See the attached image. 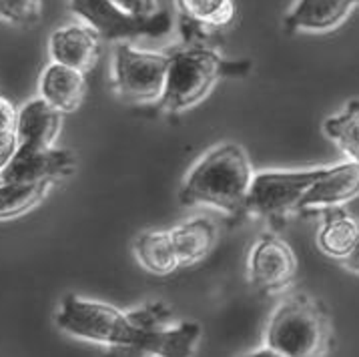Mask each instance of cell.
Here are the masks:
<instances>
[{"mask_svg": "<svg viewBox=\"0 0 359 357\" xmlns=\"http://www.w3.org/2000/svg\"><path fill=\"white\" fill-rule=\"evenodd\" d=\"M251 67V60L223 57L201 43L172 46L167 85L151 109L155 114L185 113L207 99L221 79L245 76Z\"/></svg>", "mask_w": 359, "mask_h": 357, "instance_id": "cell-1", "label": "cell"}, {"mask_svg": "<svg viewBox=\"0 0 359 357\" xmlns=\"http://www.w3.org/2000/svg\"><path fill=\"white\" fill-rule=\"evenodd\" d=\"M253 175L243 147L237 143L217 144L189 171L179 191V203L185 207L207 205L231 217H245V203Z\"/></svg>", "mask_w": 359, "mask_h": 357, "instance_id": "cell-2", "label": "cell"}, {"mask_svg": "<svg viewBox=\"0 0 359 357\" xmlns=\"http://www.w3.org/2000/svg\"><path fill=\"white\" fill-rule=\"evenodd\" d=\"M333 329L321 301L293 293L281 301L265 328V345L285 357H325Z\"/></svg>", "mask_w": 359, "mask_h": 357, "instance_id": "cell-3", "label": "cell"}, {"mask_svg": "<svg viewBox=\"0 0 359 357\" xmlns=\"http://www.w3.org/2000/svg\"><path fill=\"white\" fill-rule=\"evenodd\" d=\"M55 323L79 339L107 345L113 356L130 349L141 333L139 309L121 311L109 303L85 299L74 293L62 299Z\"/></svg>", "mask_w": 359, "mask_h": 357, "instance_id": "cell-4", "label": "cell"}, {"mask_svg": "<svg viewBox=\"0 0 359 357\" xmlns=\"http://www.w3.org/2000/svg\"><path fill=\"white\" fill-rule=\"evenodd\" d=\"M169 72V53L141 50L118 43L113 50V88L130 102H157L163 97Z\"/></svg>", "mask_w": 359, "mask_h": 357, "instance_id": "cell-5", "label": "cell"}, {"mask_svg": "<svg viewBox=\"0 0 359 357\" xmlns=\"http://www.w3.org/2000/svg\"><path fill=\"white\" fill-rule=\"evenodd\" d=\"M323 167L303 171H263L253 175L247 193L245 215H259L273 223L299 211L305 193L316 183Z\"/></svg>", "mask_w": 359, "mask_h": 357, "instance_id": "cell-6", "label": "cell"}, {"mask_svg": "<svg viewBox=\"0 0 359 357\" xmlns=\"http://www.w3.org/2000/svg\"><path fill=\"white\" fill-rule=\"evenodd\" d=\"M139 339L130 349L115 357H193L201 339L199 323H169L171 311L163 303H144L139 307Z\"/></svg>", "mask_w": 359, "mask_h": 357, "instance_id": "cell-7", "label": "cell"}, {"mask_svg": "<svg viewBox=\"0 0 359 357\" xmlns=\"http://www.w3.org/2000/svg\"><path fill=\"white\" fill-rule=\"evenodd\" d=\"M69 8L109 43H129L141 36L157 39L167 34L172 27V18L167 13H155L153 16L130 15L115 0H71Z\"/></svg>", "mask_w": 359, "mask_h": 357, "instance_id": "cell-8", "label": "cell"}, {"mask_svg": "<svg viewBox=\"0 0 359 357\" xmlns=\"http://www.w3.org/2000/svg\"><path fill=\"white\" fill-rule=\"evenodd\" d=\"M251 285L263 295L285 291L297 277V257L287 241L275 233H263L253 243L247 259Z\"/></svg>", "mask_w": 359, "mask_h": 357, "instance_id": "cell-9", "label": "cell"}, {"mask_svg": "<svg viewBox=\"0 0 359 357\" xmlns=\"http://www.w3.org/2000/svg\"><path fill=\"white\" fill-rule=\"evenodd\" d=\"M76 169V157L67 149H22L16 147L13 159L2 167L4 183H53L71 177Z\"/></svg>", "mask_w": 359, "mask_h": 357, "instance_id": "cell-10", "label": "cell"}, {"mask_svg": "<svg viewBox=\"0 0 359 357\" xmlns=\"http://www.w3.org/2000/svg\"><path fill=\"white\" fill-rule=\"evenodd\" d=\"M359 197V163H339L323 167L316 183L305 193L299 211H323L330 207H344L345 203Z\"/></svg>", "mask_w": 359, "mask_h": 357, "instance_id": "cell-11", "label": "cell"}, {"mask_svg": "<svg viewBox=\"0 0 359 357\" xmlns=\"http://www.w3.org/2000/svg\"><path fill=\"white\" fill-rule=\"evenodd\" d=\"M185 44L201 43L215 30L229 27L237 16L235 0H175Z\"/></svg>", "mask_w": 359, "mask_h": 357, "instance_id": "cell-12", "label": "cell"}, {"mask_svg": "<svg viewBox=\"0 0 359 357\" xmlns=\"http://www.w3.org/2000/svg\"><path fill=\"white\" fill-rule=\"evenodd\" d=\"M102 39L85 22L58 27L48 39V55L53 62L67 65L81 72L95 69L101 55Z\"/></svg>", "mask_w": 359, "mask_h": 357, "instance_id": "cell-13", "label": "cell"}, {"mask_svg": "<svg viewBox=\"0 0 359 357\" xmlns=\"http://www.w3.org/2000/svg\"><path fill=\"white\" fill-rule=\"evenodd\" d=\"M355 8L359 0H295L283 18V29L289 34L331 32L339 29Z\"/></svg>", "mask_w": 359, "mask_h": 357, "instance_id": "cell-14", "label": "cell"}, {"mask_svg": "<svg viewBox=\"0 0 359 357\" xmlns=\"http://www.w3.org/2000/svg\"><path fill=\"white\" fill-rule=\"evenodd\" d=\"M62 125V113L50 107L41 97L29 100L16 121L18 147L22 149H48L55 147L58 130Z\"/></svg>", "mask_w": 359, "mask_h": 357, "instance_id": "cell-15", "label": "cell"}, {"mask_svg": "<svg viewBox=\"0 0 359 357\" xmlns=\"http://www.w3.org/2000/svg\"><path fill=\"white\" fill-rule=\"evenodd\" d=\"M39 95L62 114L74 113L86 97L85 72L50 60L41 74Z\"/></svg>", "mask_w": 359, "mask_h": 357, "instance_id": "cell-16", "label": "cell"}, {"mask_svg": "<svg viewBox=\"0 0 359 357\" xmlns=\"http://www.w3.org/2000/svg\"><path fill=\"white\" fill-rule=\"evenodd\" d=\"M359 237V219L344 207H330L321 211V225L317 231V247L323 255L344 261Z\"/></svg>", "mask_w": 359, "mask_h": 357, "instance_id": "cell-17", "label": "cell"}, {"mask_svg": "<svg viewBox=\"0 0 359 357\" xmlns=\"http://www.w3.org/2000/svg\"><path fill=\"white\" fill-rule=\"evenodd\" d=\"M171 233L179 267H191L207 257L217 241V229L207 217H193L185 223H179Z\"/></svg>", "mask_w": 359, "mask_h": 357, "instance_id": "cell-18", "label": "cell"}, {"mask_svg": "<svg viewBox=\"0 0 359 357\" xmlns=\"http://www.w3.org/2000/svg\"><path fill=\"white\" fill-rule=\"evenodd\" d=\"M135 257L144 271L153 275H171L179 269V259L175 253L169 231H144L135 239Z\"/></svg>", "mask_w": 359, "mask_h": 357, "instance_id": "cell-19", "label": "cell"}, {"mask_svg": "<svg viewBox=\"0 0 359 357\" xmlns=\"http://www.w3.org/2000/svg\"><path fill=\"white\" fill-rule=\"evenodd\" d=\"M323 130L347 161L359 163V99L349 100L341 113L330 116Z\"/></svg>", "mask_w": 359, "mask_h": 357, "instance_id": "cell-20", "label": "cell"}, {"mask_svg": "<svg viewBox=\"0 0 359 357\" xmlns=\"http://www.w3.org/2000/svg\"><path fill=\"white\" fill-rule=\"evenodd\" d=\"M50 185L53 183H34V185L4 183L0 187V221L29 213L30 209L43 203Z\"/></svg>", "mask_w": 359, "mask_h": 357, "instance_id": "cell-21", "label": "cell"}, {"mask_svg": "<svg viewBox=\"0 0 359 357\" xmlns=\"http://www.w3.org/2000/svg\"><path fill=\"white\" fill-rule=\"evenodd\" d=\"M43 8L44 0H0V20L30 29L43 20Z\"/></svg>", "mask_w": 359, "mask_h": 357, "instance_id": "cell-22", "label": "cell"}, {"mask_svg": "<svg viewBox=\"0 0 359 357\" xmlns=\"http://www.w3.org/2000/svg\"><path fill=\"white\" fill-rule=\"evenodd\" d=\"M16 121L18 111L4 97H0V171L13 159L18 147Z\"/></svg>", "mask_w": 359, "mask_h": 357, "instance_id": "cell-23", "label": "cell"}, {"mask_svg": "<svg viewBox=\"0 0 359 357\" xmlns=\"http://www.w3.org/2000/svg\"><path fill=\"white\" fill-rule=\"evenodd\" d=\"M121 8L137 16H153L157 11V0H115Z\"/></svg>", "mask_w": 359, "mask_h": 357, "instance_id": "cell-24", "label": "cell"}, {"mask_svg": "<svg viewBox=\"0 0 359 357\" xmlns=\"http://www.w3.org/2000/svg\"><path fill=\"white\" fill-rule=\"evenodd\" d=\"M339 263L344 265V269L359 275V237L358 241H355V245H353V249H351V253H349L344 261H339Z\"/></svg>", "mask_w": 359, "mask_h": 357, "instance_id": "cell-25", "label": "cell"}, {"mask_svg": "<svg viewBox=\"0 0 359 357\" xmlns=\"http://www.w3.org/2000/svg\"><path fill=\"white\" fill-rule=\"evenodd\" d=\"M235 357H285L281 356V353H277L273 349H269L267 345H263V347H259L255 351H249V353H241V356H235Z\"/></svg>", "mask_w": 359, "mask_h": 357, "instance_id": "cell-26", "label": "cell"}, {"mask_svg": "<svg viewBox=\"0 0 359 357\" xmlns=\"http://www.w3.org/2000/svg\"><path fill=\"white\" fill-rule=\"evenodd\" d=\"M4 185V179H2V173H0V187Z\"/></svg>", "mask_w": 359, "mask_h": 357, "instance_id": "cell-27", "label": "cell"}]
</instances>
